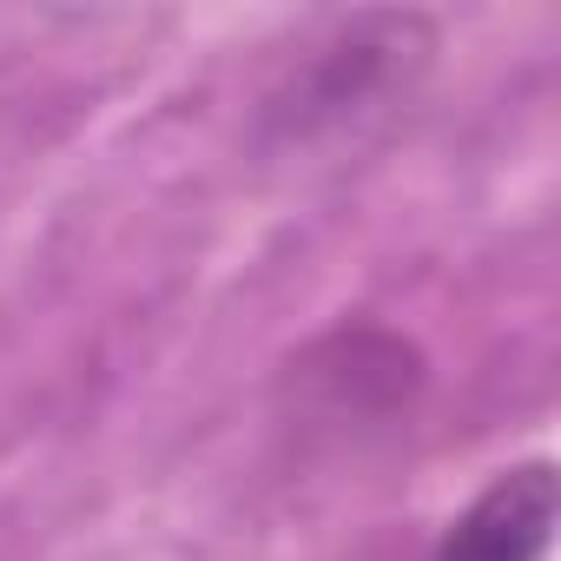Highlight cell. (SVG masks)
Listing matches in <instances>:
<instances>
[{
	"label": "cell",
	"mask_w": 561,
	"mask_h": 561,
	"mask_svg": "<svg viewBox=\"0 0 561 561\" xmlns=\"http://www.w3.org/2000/svg\"><path fill=\"white\" fill-rule=\"evenodd\" d=\"M554 528V469H502L436 541V561H541Z\"/></svg>",
	"instance_id": "obj_1"
}]
</instances>
